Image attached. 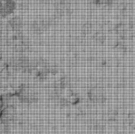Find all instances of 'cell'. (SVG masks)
<instances>
[{
	"instance_id": "1",
	"label": "cell",
	"mask_w": 135,
	"mask_h": 134,
	"mask_svg": "<svg viewBox=\"0 0 135 134\" xmlns=\"http://www.w3.org/2000/svg\"><path fill=\"white\" fill-rule=\"evenodd\" d=\"M15 93L22 105L37 104L40 99V92L36 85L32 83H22L16 88Z\"/></svg>"
},
{
	"instance_id": "2",
	"label": "cell",
	"mask_w": 135,
	"mask_h": 134,
	"mask_svg": "<svg viewBox=\"0 0 135 134\" xmlns=\"http://www.w3.org/2000/svg\"><path fill=\"white\" fill-rule=\"evenodd\" d=\"M87 97L89 102L94 105H102L108 100V94L104 88L99 85H95L88 89Z\"/></svg>"
},
{
	"instance_id": "3",
	"label": "cell",
	"mask_w": 135,
	"mask_h": 134,
	"mask_svg": "<svg viewBox=\"0 0 135 134\" xmlns=\"http://www.w3.org/2000/svg\"><path fill=\"white\" fill-rule=\"evenodd\" d=\"M73 12V8L71 7L69 3L66 0H60L55 4V14L61 18L65 15H71Z\"/></svg>"
},
{
	"instance_id": "4",
	"label": "cell",
	"mask_w": 135,
	"mask_h": 134,
	"mask_svg": "<svg viewBox=\"0 0 135 134\" xmlns=\"http://www.w3.org/2000/svg\"><path fill=\"white\" fill-rule=\"evenodd\" d=\"M30 34L32 36L38 37L44 34L46 30L44 29L42 23V19H36L32 21L29 28Z\"/></svg>"
},
{
	"instance_id": "5",
	"label": "cell",
	"mask_w": 135,
	"mask_h": 134,
	"mask_svg": "<svg viewBox=\"0 0 135 134\" xmlns=\"http://www.w3.org/2000/svg\"><path fill=\"white\" fill-rule=\"evenodd\" d=\"M7 24L11 30L12 32H15L22 30V26H23V20L21 18V16L18 14L13 15L8 19Z\"/></svg>"
},
{
	"instance_id": "6",
	"label": "cell",
	"mask_w": 135,
	"mask_h": 134,
	"mask_svg": "<svg viewBox=\"0 0 135 134\" xmlns=\"http://www.w3.org/2000/svg\"><path fill=\"white\" fill-rule=\"evenodd\" d=\"M118 10L121 16L129 17H131L134 12V8L129 3H122L118 6Z\"/></svg>"
},
{
	"instance_id": "7",
	"label": "cell",
	"mask_w": 135,
	"mask_h": 134,
	"mask_svg": "<svg viewBox=\"0 0 135 134\" xmlns=\"http://www.w3.org/2000/svg\"><path fill=\"white\" fill-rule=\"evenodd\" d=\"M34 74L37 81L40 83H44L47 81L50 74L47 68L44 66H40Z\"/></svg>"
},
{
	"instance_id": "8",
	"label": "cell",
	"mask_w": 135,
	"mask_h": 134,
	"mask_svg": "<svg viewBox=\"0 0 135 134\" xmlns=\"http://www.w3.org/2000/svg\"><path fill=\"white\" fill-rule=\"evenodd\" d=\"M107 38H108L107 34L103 30H97L95 32L92 37L94 42L98 44H104L106 42Z\"/></svg>"
},
{
	"instance_id": "9",
	"label": "cell",
	"mask_w": 135,
	"mask_h": 134,
	"mask_svg": "<svg viewBox=\"0 0 135 134\" xmlns=\"http://www.w3.org/2000/svg\"><path fill=\"white\" fill-rule=\"evenodd\" d=\"M92 28H93V26H92V24L90 21H87V22H84L83 26H82L81 28H80V35L86 38L87 36H88L91 34Z\"/></svg>"
},
{
	"instance_id": "10",
	"label": "cell",
	"mask_w": 135,
	"mask_h": 134,
	"mask_svg": "<svg viewBox=\"0 0 135 134\" xmlns=\"http://www.w3.org/2000/svg\"><path fill=\"white\" fill-rule=\"evenodd\" d=\"M56 103L60 109H65L69 106V105L71 104V101L67 97L63 96V97L56 99Z\"/></svg>"
},
{
	"instance_id": "11",
	"label": "cell",
	"mask_w": 135,
	"mask_h": 134,
	"mask_svg": "<svg viewBox=\"0 0 135 134\" xmlns=\"http://www.w3.org/2000/svg\"><path fill=\"white\" fill-rule=\"evenodd\" d=\"M117 114H118V110L117 109H109L106 112L105 116H106L108 120L112 121L116 119Z\"/></svg>"
},
{
	"instance_id": "12",
	"label": "cell",
	"mask_w": 135,
	"mask_h": 134,
	"mask_svg": "<svg viewBox=\"0 0 135 134\" xmlns=\"http://www.w3.org/2000/svg\"><path fill=\"white\" fill-rule=\"evenodd\" d=\"M92 130L96 133L102 134V133L104 132L105 128V126L103 124L98 123V122H96V123H94L93 125H92Z\"/></svg>"
},
{
	"instance_id": "13",
	"label": "cell",
	"mask_w": 135,
	"mask_h": 134,
	"mask_svg": "<svg viewBox=\"0 0 135 134\" xmlns=\"http://www.w3.org/2000/svg\"><path fill=\"white\" fill-rule=\"evenodd\" d=\"M92 1L94 5H98V6L104 5L105 2V0H92Z\"/></svg>"
},
{
	"instance_id": "14",
	"label": "cell",
	"mask_w": 135,
	"mask_h": 134,
	"mask_svg": "<svg viewBox=\"0 0 135 134\" xmlns=\"http://www.w3.org/2000/svg\"><path fill=\"white\" fill-rule=\"evenodd\" d=\"M3 84H1V82H0V89H1L3 88Z\"/></svg>"
},
{
	"instance_id": "15",
	"label": "cell",
	"mask_w": 135,
	"mask_h": 134,
	"mask_svg": "<svg viewBox=\"0 0 135 134\" xmlns=\"http://www.w3.org/2000/svg\"><path fill=\"white\" fill-rule=\"evenodd\" d=\"M1 1H3V2H7V1H11V0H0Z\"/></svg>"
},
{
	"instance_id": "16",
	"label": "cell",
	"mask_w": 135,
	"mask_h": 134,
	"mask_svg": "<svg viewBox=\"0 0 135 134\" xmlns=\"http://www.w3.org/2000/svg\"><path fill=\"white\" fill-rule=\"evenodd\" d=\"M121 134H127V133H121Z\"/></svg>"
}]
</instances>
